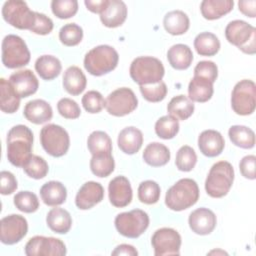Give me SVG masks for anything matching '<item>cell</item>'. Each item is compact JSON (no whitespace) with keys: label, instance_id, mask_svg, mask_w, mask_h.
<instances>
[{"label":"cell","instance_id":"cell-9","mask_svg":"<svg viewBox=\"0 0 256 256\" xmlns=\"http://www.w3.org/2000/svg\"><path fill=\"white\" fill-rule=\"evenodd\" d=\"M117 231L127 238H138L149 226V216L141 209L120 213L115 218Z\"/></svg>","mask_w":256,"mask_h":256},{"label":"cell","instance_id":"cell-22","mask_svg":"<svg viewBox=\"0 0 256 256\" xmlns=\"http://www.w3.org/2000/svg\"><path fill=\"white\" fill-rule=\"evenodd\" d=\"M24 117L34 124H43L51 120L53 110L51 105L43 99L29 101L23 110Z\"/></svg>","mask_w":256,"mask_h":256},{"label":"cell","instance_id":"cell-20","mask_svg":"<svg viewBox=\"0 0 256 256\" xmlns=\"http://www.w3.org/2000/svg\"><path fill=\"white\" fill-rule=\"evenodd\" d=\"M198 147L203 155L216 157L222 153L225 147V140L222 134L216 130H204L198 137Z\"/></svg>","mask_w":256,"mask_h":256},{"label":"cell","instance_id":"cell-12","mask_svg":"<svg viewBox=\"0 0 256 256\" xmlns=\"http://www.w3.org/2000/svg\"><path fill=\"white\" fill-rule=\"evenodd\" d=\"M138 105L135 93L127 87H121L112 91L105 100L107 112L116 117H122L133 112Z\"/></svg>","mask_w":256,"mask_h":256},{"label":"cell","instance_id":"cell-51","mask_svg":"<svg viewBox=\"0 0 256 256\" xmlns=\"http://www.w3.org/2000/svg\"><path fill=\"white\" fill-rule=\"evenodd\" d=\"M0 179H1V194L2 195H10L17 189V187H18L17 180L11 172L1 171Z\"/></svg>","mask_w":256,"mask_h":256},{"label":"cell","instance_id":"cell-40","mask_svg":"<svg viewBox=\"0 0 256 256\" xmlns=\"http://www.w3.org/2000/svg\"><path fill=\"white\" fill-rule=\"evenodd\" d=\"M160 186L153 180L143 181L138 187V199L147 205L157 203L160 198Z\"/></svg>","mask_w":256,"mask_h":256},{"label":"cell","instance_id":"cell-26","mask_svg":"<svg viewBox=\"0 0 256 256\" xmlns=\"http://www.w3.org/2000/svg\"><path fill=\"white\" fill-rule=\"evenodd\" d=\"M87 84V79L82 70L77 66L68 67L63 75V87L73 96L82 93Z\"/></svg>","mask_w":256,"mask_h":256},{"label":"cell","instance_id":"cell-19","mask_svg":"<svg viewBox=\"0 0 256 256\" xmlns=\"http://www.w3.org/2000/svg\"><path fill=\"white\" fill-rule=\"evenodd\" d=\"M8 81L20 98H26L33 95L39 87L38 79L30 69L14 72L10 75Z\"/></svg>","mask_w":256,"mask_h":256},{"label":"cell","instance_id":"cell-4","mask_svg":"<svg viewBox=\"0 0 256 256\" xmlns=\"http://www.w3.org/2000/svg\"><path fill=\"white\" fill-rule=\"evenodd\" d=\"M129 73L132 80L142 86L162 81L165 69L159 59L152 56H141L132 61Z\"/></svg>","mask_w":256,"mask_h":256},{"label":"cell","instance_id":"cell-8","mask_svg":"<svg viewBox=\"0 0 256 256\" xmlns=\"http://www.w3.org/2000/svg\"><path fill=\"white\" fill-rule=\"evenodd\" d=\"M40 142L43 149L53 157L65 155L70 146L68 132L56 124H47L41 129Z\"/></svg>","mask_w":256,"mask_h":256},{"label":"cell","instance_id":"cell-25","mask_svg":"<svg viewBox=\"0 0 256 256\" xmlns=\"http://www.w3.org/2000/svg\"><path fill=\"white\" fill-rule=\"evenodd\" d=\"M169 64L176 70H185L190 67L193 61L191 48L186 44H175L167 52Z\"/></svg>","mask_w":256,"mask_h":256},{"label":"cell","instance_id":"cell-43","mask_svg":"<svg viewBox=\"0 0 256 256\" xmlns=\"http://www.w3.org/2000/svg\"><path fill=\"white\" fill-rule=\"evenodd\" d=\"M13 200L16 208L24 213H33L39 208L38 197L30 191L18 192Z\"/></svg>","mask_w":256,"mask_h":256},{"label":"cell","instance_id":"cell-7","mask_svg":"<svg viewBox=\"0 0 256 256\" xmlns=\"http://www.w3.org/2000/svg\"><path fill=\"white\" fill-rule=\"evenodd\" d=\"M30 51L25 41L18 35H6L2 41V63L6 68L15 69L27 65Z\"/></svg>","mask_w":256,"mask_h":256},{"label":"cell","instance_id":"cell-5","mask_svg":"<svg viewBox=\"0 0 256 256\" xmlns=\"http://www.w3.org/2000/svg\"><path fill=\"white\" fill-rule=\"evenodd\" d=\"M234 181L233 166L227 161L216 162L209 170L205 180V190L212 198L227 195Z\"/></svg>","mask_w":256,"mask_h":256},{"label":"cell","instance_id":"cell-52","mask_svg":"<svg viewBox=\"0 0 256 256\" xmlns=\"http://www.w3.org/2000/svg\"><path fill=\"white\" fill-rule=\"evenodd\" d=\"M255 163L256 157L254 155H247L241 159L239 168L243 177L250 180L255 179Z\"/></svg>","mask_w":256,"mask_h":256},{"label":"cell","instance_id":"cell-45","mask_svg":"<svg viewBox=\"0 0 256 256\" xmlns=\"http://www.w3.org/2000/svg\"><path fill=\"white\" fill-rule=\"evenodd\" d=\"M53 14L60 19L73 17L78 11V2L76 0H53L51 2Z\"/></svg>","mask_w":256,"mask_h":256},{"label":"cell","instance_id":"cell-2","mask_svg":"<svg viewBox=\"0 0 256 256\" xmlns=\"http://www.w3.org/2000/svg\"><path fill=\"white\" fill-rule=\"evenodd\" d=\"M199 199V188L195 180L183 178L171 186L165 195L166 206L173 211H182L193 206Z\"/></svg>","mask_w":256,"mask_h":256},{"label":"cell","instance_id":"cell-54","mask_svg":"<svg viewBox=\"0 0 256 256\" xmlns=\"http://www.w3.org/2000/svg\"><path fill=\"white\" fill-rule=\"evenodd\" d=\"M84 4L89 11L100 14L107 6L108 0H85Z\"/></svg>","mask_w":256,"mask_h":256},{"label":"cell","instance_id":"cell-47","mask_svg":"<svg viewBox=\"0 0 256 256\" xmlns=\"http://www.w3.org/2000/svg\"><path fill=\"white\" fill-rule=\"evenodd\" d=\"M81 102L84 109L91 114L99 113L105 107V99L102 94L96 90L86 92L83 95Z\"/></svg>","mask_w":256,"mask_h":256},{"label":"cell","instance_id":"cell-48","mask_svg":"<svg viewBox=\"0 0 256 256\" xmlns=\"http://www.w3.org/2000/svg\"><path fill=\"white\" fill-rule=\"evenodd\" d=\"M57 110L59 114L66 119H77L81 114V110L77 102L66 97L58 101Z\"/></svg>","mask_w":256,"mask_h":256},{"label":"cell","instance_id":"cell-6","mask_svg":"<svg viewBox=\"0 0 256 256\" xmlns=\"http://www.w3.org/2000/svg\"><path fill=\"white\" fill-rule=\"evenodd\" d=\"M225 37L229 43L235 45L246 54L256 52V29L243 20H233L225 28Z\"/></svg>","mask_w":256,"mask_h":256},{"label":"cell","instance_id":"cell-29","mask_svg":"<svg viewBox=\"0 0 256 256\" xmlns=\"http://www.w3.org/2000/svg\"><path fill=\"white\" fill-rule=\"evenodd\" d=\"M143 160L152 167L164 166L170 160V151L167 146L159 142L148 144L143 151Z\"/></svg>","mask_w":256,"mask_h":256},{"label":"cell","instance_id":"cell-27","mask_svg":"<svg viewBox=\"0 0 256 256\" xmlns=\"http://www.w3.org/2000/svg\"><path fill=\"white\" fill-rule=\"evenodd\" d=\"M42 201L48 206H58L65 202L67 198L66 187L59 181H49L40 188Z\"/></svg>","mask_w":256,"mask_h":256},{"label":"cell","instance_id":"cell-16","mask_svg":"<svg viewBox=\"0 0 256 256\" xmlns=\"http://www.w3.org/2000/svg\"><path fill=\"white\" fill-rule=\"evenodd\" d=\"M110 203L118 208L128 206L133 197L129 180L125 176H117L109 182L108 186Z\"/></svg>","mask_w":256,"mask_h":256},{"label":"cell","instance_id":"cell-55","mask_svg":"<svg viewBox=\"0 0 256 256\" xmlns=\"http://www.w3.org/2000/svg\"><path fill=\"white\" fill-rule=\"evenodd\" d=\"M112 255H129L136 256L138 255V251L132 245L129 244H120L118 245L111 253Z\"/></svg>","mask_w":256,"mask_h":256},{"label":"cell","instance_id":"cell-10","mask_svg":"<svg viewBox=\"0 0 256 256\" xmlns=\"http://www.w3.org/2000/svg\"><path fill=\"white\" fill-rule=\"evenodd\" d=\"M233 111L242 116L250 115L256 107V85L254 81L243 79L236 83L231 94Z\"/></svg>","mask_w":256,"mask_h":256},{"label":"cell","instance_id":"cell-39","mask_svg":"<svg viewBox=\"0 0 256 256\" xmlns=\"http://www.w3.org/2000/svg\"><path fill=\"white\" fill-rule=\"evenodd\" d=\"M178 131L179 122L175 117L171 115L162 116L155 123V133L162 139H172L177 135Z\"/></svg>","mask_w":256,"mask_h":256},{"label":"cell","instance_id":"cell-24","mask_svg":"<svg viewBox=\"0 0 256 256\" xmlns=\"http://www.w3.org/2000/svg\"><path fill=\"white\" fill-rule=\"evenodd\" d=\"M213 83L200 76H194L188 85V97L193 102L204 103L213 96Z\"/></svg>","mask_w":256,"mask_h":256},{"label":"cell","instance_id":"cell-35","mask_svg":"<svg viewBox=\"0 0 256 256\" xmlns=\"http://www.w3.org/2000/svg\"><path fill=\"white\" fill-rule=\"evenodd\" d=\"M194 48L201 56H214L220 49V41L211 32H201L194 39Z\"/></svg>","mask_w":256,"mask_h":256},{"label":"cell","instance_id":"cell-28","mask_svg":"<svg viewBox=\"0 0 256 256\" xmlns=\"http://www.w3.org/2000/svg\"><path fill=\"white\" fill-rule=\"evenodd\" d=\"M233 6V0H204L200 4V11L205 19L216 20L228 14Z\"/></svg>","mask_w":256,"mask_h":256},{"label":"cell","instance_id":"cell-36","mask_svg":"<svg viewBox=\"0 0 256 256\" xmlns=\"http://www.w3.org/2000/svg\"><path fill=\"white\" fill-rule=\"evenodd\" d=\"M228 136L231 142L237 147L243 149H251L255 145V133L247 126H231L228 131Z\"/></svg>","mask_w":256,"mask_h":256},{"label":"cell","instance_id":"cell-1","mask_svg":"<svg viewBox=\"0 0 256 256\" xmlns=\"http://www.w3.org/2000/svg\"><path fill=\"white\" fill-rule=\"evenodd\" d=\"M33 133L25 125L13 126L7 134V158L16 167L23 168L32 157Z\"/></svg>","mask_w":256,"mask_h":256},{"label":"cell","instance_id":"cell-17","mask_svg":"<svg viewBox=\"0 0 256 256\" xmlns=\"http://www.w3.org/2000/svg\"><path fill=\"white\" fill-rule=\"evenodd\" d=\"M104 198L103 186L95 181L84 183L75 197V204L81 210H88L100 203Z\"/></svg>","mask_w":256,"mask_h":256},{"label":"cell","instance_id":"cell-21","mask_svg":"<svg viewBox=\"0 0 256 256\" xmlns=\"http://www.w3.org/2000/svg\"><path fill=\"white\" fill-rule=\"evenodd\" d=\"M127 18V6L121 0H108L105 9L100 13L102 24L108 28L121 26Z\"/></svg>","mask_w":256,"mask_h":256},{"label":"cell","instance_id":"cell-18","mask_svg":"<svg viewBox=\"0 0 256 256\" xmlns=\"http://www.w3.org/2000/svg\"><path fill=\"white\" fill-rule=\"evenodd\" d=\"M188 224L195 234L208 235L215 229L217 218L212 210L201 207L190 213Z\"/></svg>","mask_w":256,"mask_h":256},{"label":"cell","instance_id":"cell-46","mask_svg":"<svg viewBox=\"0 0 256 256\" xmlns=\"http://www.w3.org/2000/svg\"><path fill=\"white\" fill-rule=\"evenodd\" d=\"M140 92L145 100L149 102H160L167 95V86L165 82L160 81L156 84L140 86Z\"/></svg>","mask_w":256,"mask_h":256},{"label":"cell","instance_id":"cell-31","mask_svg":"<svg viewBox=\"0 0 256 256\" xmlns=\"http://www.w3.org/2000/svg\"><path fill=\"white\" fill-rule=\"evenodd\" d=\"M163 25L169 34L182 35L189 29L190 20L185 12L181 10H173L164 16Z\"/></svg>","mask_w":256,"mask_h":256},{"label":"cell","instance_id":"cell-13","mask_svg":"<svg viewBox=\"0 0 256 256\" xmlns=\"http://www.w3.org/2000/svg\"><path fill=\"white\" fill-rule=\"evenodd\" d=\"M151 244L156 256L179 255L181 247V236L172 228L163 227L154 232Z\"/></svg>","mask_w":256,"mask_h":256},{"label":"cell","instance_id":"cell-50","mask_svg":"<svg viewBox=\"0 0 256 256\" xmlns=\"http://www.w3.org/2000/svg\"><path fill=\"white\" fill-rule=\"evenodd\" d=\"M35 16H36L35 23L30 31L38 35H47L51 33L54 27V24L51 18L39 12H35Z\"/></svg>","mask_w":256,"mask_h":256},{"label":"cell","instance_id":"cell-33","mask_svg":"<svg viewBox=\"0 0 256 256\" xmlns=\"http://www.w3.org/2000/svg\"><path fill=\"white\" fill-rule=\"evenodd\" d=\"M0 108L7 114L15 113L20 106V96L5 78L0 79Z\"/></svg>","mask_w":256,"mask_h":256},{"label":"cell","instance_id":"cell-37","mask_svg":"<svg viewBox=\"0 0 256 256\" xmlns=\"http://www.w3.org/2000/svg\"><path fill=\"white\" fill-rule=\"evenodd\" d=\"M115 168L112 153H101L92 155L90 160V169L94 175L103 178L109 176Z\"/></svg>","mask_w":256,"mask_h":256},{"label":"cell","instance_id":"cell-42","mask_svg":"<svg viewBox=\"0 0 256 256\" xmlns=\"http://www.w3.org/2000/svg\"><path fill=\"white\" fill-rule=\"evenodd\" d=\"M196 162L197 155L192 147L184 145L179 148L175 159V164L178 170L183 172H189L195 167Z\"/></svg>","mask_w":256,"mask_h":256},{"label":"cell","instance_id":"cell-14","mask_svg":"<svg viewBox=\"0 0 256 256\" xmlns=\"http://www.w3.org/2000/svg\"><path fill=\"white\" fill-rule=\"evenodd\" d=\"M66 252L64 242L54 237L34 236L25 245L27 256H63Z\"/></svg>","mask_w":256,"mask_h":256},{"label":"cell","instance_id":"cell-38","mask_svg":"<svg viewBox=\"0 0 256 256\" xmlns=\"http://www.w3.org/2000/svg\"><path fill=\"white\" fill-rule=\"evenodd\" d=\"M87 147L92 155L112 153V141L104 131H93L87 139Z\"/></svg>","mask_w":256,"mask_h":256},{"label":"cell","instance_id":"cell-15","mask_svg":"<svg viewBox=\"0 0 256 256\" xmlns=\"http://www.w3.org/2000/svg\"><path fill=\"white\" fill-rule=\"evenodd\" d=\"M0 226V239L1 242L6 245L18 243L28 232L27 220L18 214H11L3 217Z\"/></svg>","mask_w":256,"mask_h":256},{"label":"cell","instance_id":"cell-23","mask_svg":"<svg viewBox=\"0 0 256 256\" xmlns=\"http://www.w3.org/2000/svg\"><path fill=\"white\" fill-rule=\"evenodd\" d=\"M117 143L120 150L125 154H135L142 147L143 134L138 128L134 126L126 127L120 131Z\"/></svg>","mask_w":256,"mask_h":256},{"label":"cell","instance_id":"cell-32","mask_svg":"<svg viewBox=\"0 0 256 256\" xmlns=\"http://www.w3.org/2000/svg\"><path fill=\"white\" fill-rule=\"evenodd\" d=\"M35 70L44 80H53L59 76L62 65L60 60L53 55H42L35 62Z\"/></svg>","mask_w":256,"mask_h":256},{"label":"cell","instance_id":"cell-44","mask_svg":"<svg viewBox=\"0 0 256 256\" xmlns=\"http://www.w3.org/2000/svg\"><path fill=\"white\" fill-rule=\"evenodd\" d=\"M24 172L33 179L44 178L49 171L47 162L40 156L32 155L27 164L23 167Z\"/></svg>","mask_w":256,"mask_h":256},{"label":"cell","instance_id":"cell-11","mask_svg":"<svg viewBox=\"0 0 256 256\" xmlns=\"http://www.w3.org/2000/svg\"><path fill=\"white\" fill-rule=\"evenodd\" d=\"M3 19L11 26L21 30H31L35 23V12L21 0H9L2 7Z\"/></svg>","mask_w":256,"mask_h":256},{"label":"cell","instance_id":"cell-41","mask_svg":"<svg viewBox=\"0 0 256 256\" xmlns=\"http://www.w3.org/2000/svg\"><path fill=\"white\" fill-rule=\"evenodd\" d=\"M83 38V30L76 23H68L61 27L59 31V40L65 46H76Z\"/></svg>","mask_w":256,"mask_h":256},{"label":"cell","instance_id":"cell-34","mask_svg":"<svg viewBox=\"0 0 256 256\" xmlns=\"http://www.w3.org/2000/svg\"><path fill=\"white\" fill-rule=\"evenodd\" d=\"M195 106L193 101L185 95H177L173 97L167 105L169 115L175 117L177 120H186L194 112Z\"/></svg>","mask_w":256,"mask_h":256},{"label":"cell","instance_id":"cell-49","mask_svg":"<svg viewBox=\"0 0 256 256\" xmlns=\"http://www.w3.org/2000/svg\"><path fill=\"white\" fill-rule=\"evenodd\" d=\"M194 76H200L214 83L218 77V67L212 61H200L194 68Z\"/></svg>","mask_w":256,"mask_h":256},{"label":"cell","instance_id":"cell-30","mask_svg":"<svg viewBox=\"0 0 256 256\" xmlns=\"http://www.w3.org/2000/svg\"><path fill=\"white\" fill-rule=\"evenodd\" d=\"M46 223L53 232L66 234L72 226V218L67 210L56 207L47 213Z\"/></svg>","mask_w":256,"mask_h":256},{"label":"cell","instance_id":"cell-53","mask_svg":"<svg viewBox=\"0 0 256 256\" xmlns=\"http://www.w3.org/2000/svg\"><path fill=\"white\" fill-rule=\"evenodd\" d=\"M239 11L247 17L254 18L256 16V1L255 0H242L238 2Z\"/></svg>","mask_w":256,"mask_h":256},{"label":"cell","instance_id":"cell-3","mask_svg":"<svg viewBox=\"0 0 256 256\" xmlns=\"http://www.w3.org/2000/svg\"><path fill=\"white\" fill-rule=\"evenodd\" d=\"M118 52L109 45H99L88 51L84 57V67L93 76H102L113 71L118 64Z\"/></svg>","mask_w":256,"mask_h":256}]
</instances>
